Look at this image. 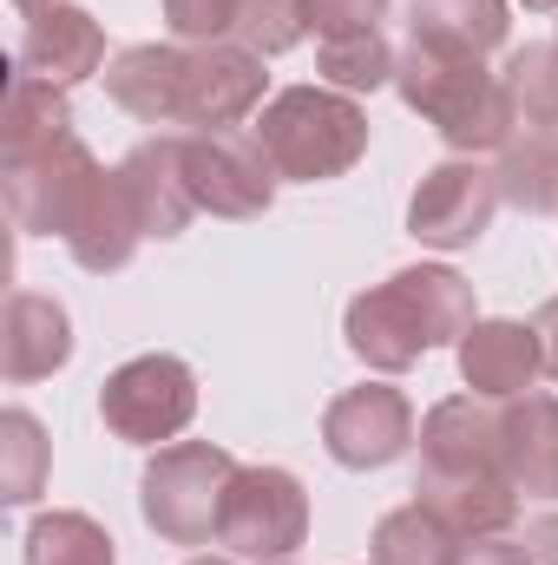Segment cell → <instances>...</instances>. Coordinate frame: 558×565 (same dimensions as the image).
Wrapping results in <instances>:
<instances>
[{"mask_svg":"<svg viewBox=\"0 0 558 565\" xmlns=\"http://www.w3.org/2000/svg\"><path fill=\"white\" fill-rule=\"evenodd\" d=\"M264 53L237 46V40H144L112 53L106 66V93L119 113H132L139 126H191V132H230L250 113H264Z\"/></svg>","mask_w":558,"mask_h":565,"instance_id":"6da1fadb","label":"cell"},{"mask_svg":"<svg viewBox=\"0 0 558 565\" xmlns=\"http://www.w3.org/2000/svg\"><path fill=\"white\" fill-rule=\"evenodd\" d=\"M473 322H480L473 316V282L460 270H447V264H415V270H395L388 282L362 289L348 302L342 335L368 369L401 375L427 349H447V342L460 349V335Z\"/></svg>","mask_w":558,"mask_h":565,"instance_id":"7a4b0ae2","label":"cell"},{"mask_svg":"<svg viewBox=\"0 0 558 565\" xmlns=\"http://www.w3.org/2000/svg\"><path fill=\"white\" fill-rule=\"evenodd\" d=\"M395 93H401L408 113H420L460 158L506 151V145H513V126H519V113H513L500 73H486L473 53L433 46V40H415V33H408V46H401Z\"/></svg>","mask_w":558,"mask_h":565,"instance_id":"3957f363","label":"cell"},{"mask_svg":"<svg viewBox=\"0 0 558 565\" xmlns=\"http://www.w3.org/2000/svg\"><path fill=\"white\" fill-rule=\"evenodd\" d=\"M250 139L264 145L277 178H289V184H329V178H342L368 151V113L348 93H335V86H289L277 99H264Z\"/></svg>","mask_w":558,"mask_h":565,"instance_id":"277c9868","label":"cell"},{"mask_svg":"<svg viewBox=\"0 0 558 565\" xmlns=\"http://www.w3.org/2000/svg\"><path fill=\"white\" fill-rule=\"evenodd\" d=\"M237 460L211 440H171L139 480V513L164 546H211L224 500H230Z\"/></svg>","mask_w":558,"mask_h":565,"instance_id":"5b68a950","label":"cell"},{"mask_svg":"<svg viewBox=\"0 0 558 565\" xmlns=\"http://www.w3.org/2000/svg\"><path fill=\"white\" fill-rule=\"evenodd\" d=\"M309 540V493L289 467H237L224 520H217V546L230 559L277 565Z\"/></svg>","mask_w":558,"mask_h":565,"instance_id":"8992f818","label":"cell"},{"mask_svg":"<svg viewBox=\"0 0 558 565\" xmlns=\"http://www.w3.org/2000/svg\"><path fill=\"white\" fill-rule=\"evenodd\" d=\"M99 415H106V427L119 440H132V447L178 440L191 427V415H197V375L178 355H139V362H126V369L106 375Z\"/></svg>","mask_w":558,"mask_h":565,"instance_id":"52a82bcc","label":"cell"},{"mask_svg":"<svg viewBox=\"0 0 558 565\" xmlns=\"http://www.w3.org/2000/svg\"><path fill=\"white\" fill-rule=\"evenodd\" d=\"M184 171H191L197 211L230 217V224L264 217L277 198V164L250 132H184Z\"/></svg>","mask_w":558,"mask_h":565,"instance_id":"ba28073f","label":"cell"},{"mask_svg":"<svg viewBox=\"0 0 558 565\" xmlns=\"http://www.w3.org/2000/svg\"><path fill=\"white\" fill-rule=\"evenodd\" d=\"M93 184H99V158L79 145V132L33 158H7V211L26 237H66Z\"/></svg>","mask_w":558,"mask_h":565,"instance_id":"9c48e42d","label":"cell"},{"mask_svg":"<svg viewBox=\"0 0 558 565\" xmlns=\"http://www.w3.org/2000/svg\"><path fill=\"white\" fill-rule=\"evenodd\" d=\"M500 204H506L500 171H486L473 158H447V164H433L420 178L415 204H408V231L433 250H466V244H480L493 231Z\"/></svg>","mask_w":558,"mask_h":565,"instance_id":"30bf717a","label":"cell"},{"mask_svg":"<svg viewBox=\"0 0 558 565\" xmlns=\"http://www.w3.org/2000/svg\"><path fill=\"white\" fill-rule=\"evenodd\" d=\"M408 440H415V408H408V395L388 388V382H362V388L335 395L329 415H322V447H329L342 467H355V473L401 460Z\"/></svg>","mask_w":558,"mask_h":565,"instance_id":"8fae6325","label":"cell"},{"mask_svg":"<svg viewBox=\"0 0 558 565\" xmlns=\"http://www.w3.org/2000/svg\"><path fill=\"white\" fill-rule=\"evenodd\" d=\"M415 500L440 526H453L460 540H486V533H506L519 520V487L500 467H433V460H420Z\"/></svg>","mask_w":558,"mask_h":565,"instance_id":"7c38bea8","label":"cell"},{"mask_svg":"<svg viewBox=\"0 0 558 565\" xmlns=\"http://www.w3.org/2000/svg\"><path fill=\"white\" fill-rule=\"evenodd\" d=\"M20 73L26 79H46V86H79V79H93V73H106L112 60H106V26L86 13V7H40V13H26V26H20Z\"/></svg>","mask_w":558,"mask_h":565,"instance_id":"4fadbf2b","label":"cell"},{"mask_svg":"<svg viewBox=\"0 0 558 565\" xmlns=\"http://www.w3.org/2000/svg\"><path fill=\"white\" fill-rule=\"evenodd\" d=\"M539 375H546V349H539V329L533 322L493 316V322H473L460 335V382L473 395L513 402V395H533Z\"/></svg>","mask_w":558,"mask_h":565,"instance_id":"5bb4252c","label":"cell"},{"mask_svg":"<svg viewBox=\"0 0 558 565\" xmlns=\"http://www.w3.org/2000/svg\"><path fill=\"white\" fill-rule=\"evenodd\" d=\"M139 244H144V224H139L132 191L119 184V171H99V184L86 191V204H79L73 224H66L73 264L93 270V277H112V270H126V264L139 257Z\"/></svg>","mask_w":558,"mask_h":565,"instance_id":"9a60e30c","label":"cell"},{"mask_svg":"<svg viewBox=\"0 0 558 565\" xmlns=\"http://www.w3.org/2000/svg\"><path fill=\"white\" fill-rule=\"evenodd\" d=\"M73 355V322L53 296H33V289H13L7 309H0V369L7 382H40L53 369H66Z\"/></svg>","mask_w":558,"mask_h":565,"instance_id":"2e32d148","label":"cell"},{"mask_svg":"<svg viewBox=\"0 0 558 565\" xmlns=\"http://www.w3.org/2000/svg\"><path fill=\"white\" fill-rule=\"evenodd\" d=\"M119 184H126V191H132V204H139L144 237H178V231L197 217L191 171H184V139L139 145V151L119 164Z\"/></svg>","mask_w":558,"mask_h":565,"instance_id":"e0dca14e","label":"cell"},{"mask_svg":"<svg viewBox=\"0 0 558 565\" xmlns=\"http://www.w3.org/2000/svg\"><path fill=\"white\" fill-rule=\"evenodd\" d=\"M500 467L519 493H552L558 473V395H513L500 402Z\"/></svg>","mask_w":558,"mask_h":565,"instance_id":"ac0fdd59","label":"cell"},{"mask_svg":"<svg viewBox=\"0 0 558 565\" xmlns=\"http://www.w3.org/2000/svg\"><path fill=\"white\" fill-rule=\"evenodd\" d=\"M420 460H433V467H500V402L447 395L420 422Z\"/></svg>","mask_w":558,"mask_h":565,"instance_id":"d6986e66","label":"cell"},{"mask_svg":"<svg viewBox=\"0 0 558 565\" xmlns=\"http://www.w3.org/2000/svg\"><path fill=\"white\" fill-rule=\"evenodd\" d=\"M506 0H415L408 7V33L433 40V46H453V53H500L506 46Z\"/></svg>","mask_w":558,"mask_h":565,"instance_id":"ffe728a7","label":"cell"},{"mask_svg":"<svg viewBox=\"0 0 558 565\" xmlns=\"http://www.w3.org/2000/svg\"><path fill=\"white\" fill-rule=\"evenodd\" d=\"M0 139H7V158H33V151H46V145L73 139V106H66V93L46 86V79H26V73H20V79L7 86Z\"/></svg>","mask_w":558,"mask_h":565,"instance_id":"44dd1931","label":"cell"},{"mask_svg":"<svg viewBox=\"0 0 558 565\" xmlns=\"http://www.w3.org/2000/svg\"><path fill=\"white\" fill-rule=\"evenodd\" d=\"M500 198L506 204H519V211H533V217H546L558 211V132H526V139H513L500 151Z\"/></svg>","mask_w":558,"mask_h":565,"instance_id":"7402d4cb","label":"cell"},{"mask_svg":"<svg viewBox=\"0 0 558 565\" xmlns=\"http://www.w3.org/2000/svg\"><path fill=\"white\" fill-rule=\"evenodd\" d=\"M375 565H460V533L440 526L427 507H395L375 526Z\"/></svg>","mask_w":558,"mask_h":565,"instance_id":"603a6c76","label":"cell"},{"mask_svg":"<svg viewBox=\"0 0 558 565\" xmlns=\"http://www.w3.org/2000/svg\"><path fill=\"white\" fill-rule=\"evenodd\" d=\"M26 565H119V553L93 513H40L26 526Z\"/></svg>","mask_w":558,"mask_h":565,"instance_id":"cb8c5ba5","label":"cell"},{"mask_svg":"<svg viewBox=\"0 0 558 565\" xmlns=\"http://www.w3.org/2000/svg\"><path fill=\"white\" fill-rule=\"evenodd\" d=\"M395 66H401V53L382 40V26L375 33H348V40H322V53H315V73L335 86V93H375V86H395Z\"/></svg>","mask_w":558,"mask_h":565,"instance_id":"d4e9b609","label":"cell"},{"mask_svg":"<svg viewBox=\"0 0 558 565\" xmlns=\"http://www.w3.org/2000/svg\"><path fill=\"white\" fill-rule=\"evenodd\" d=\"M519 126H539V132H558V40L546 46H519L500 73Z\"/></svg>","mask_w":558,"mask_h":565,"instance_id":"484cf974","label":"cell"},{"mask_svg":"<svg viewBox=\"0 0 558 565\" xmlns=\"http://www.w3.org/2000/svg\"><path fill=\"white\" fill-rule=\"evenodd\" d=\"M40 487H46V427L26 408H7L0 415V500L26 507L40 500Z\"/></svg>","mask_w":558,"mask_h":565,"instance_id":"4316f807","label":"cell"},{"mask_svg":"<svg viewBox=\"0 0 558 565\" xmlns=\"http://www.w3.org/2000/svg\"><path fill=\"white\" fill-rule=\"evenodd\" d=\"M302 33H309V0H237V33H230L237 46L277 60Z\"/></svg>","mask_w":558,"mask_h":565,"instance_id":"83f0119b","label":"cell"},{"mask_svg":"<svg viewBox=\"0 0 558 565\" xmlns=\"http://www.w3.org/2000/svg\"><path fill=\"white\" fill-rule=\"evenodd\" d=\"M164 20H171L178 40L211 46V40L237 33V0H164Z\"/></svg>","mask_w":558,"mask_h":565,"instance_id":"f1b7e54d","label":"cell"},{"mask_svg":"<svg viewBox=\"0 0 558 565\" xmlns=\"http://www.w3.org/2000/svg\"><path fill=\"white\" fill-rule=\"evenodd\" d=\"M388 13V0H309V26L322 40H348V33H375Z\"/></svg>","mask_w":558,"mask_h":565,"instance_id":"f546056e","label":"cell"},{"mask_svg":"<svg viewBox=\"0 0 558 565\" xmlns=\"http://www.w3.org/2000/svg\"><path fill=\"white\" fill-rule=\"evenodd\" d=\"M460 565H533V553H526V540L486 533V540H460Z\"/></svg>","mask_w":558,"mask_h":565,"instance_id":"4dcf8cb0","label":"cell"},{"mask_svg":"<svg viewBox=\"0 0 558 565\" xmlns=\"http://www.w3.org/2000/svg\"><path fill=\"white\" fill-rule=\"evenodd\" d=\"M526 553H533V565H558V513H539L526 526Z\"/></svg>","mask_w":558,"mask_h":565,"instance_id":"1f68e13d","label":"cell"},{"mask_svg":"<svg viewBox=\"0 0 558 565\" xmlns=\"http://www.w3.org/2000/svg\"><path fill=\"white\" fill-rule=\"evenodd\" d=\"M533 329H539V349H546V375L558 382V296H546V302H539Z\"/></svg>","mask_w":558,"mask_h":565,"instance_id":"d6a6232c","label":"cell"},{"mask_svg":"<svg viewBox=\"0 0 558 565\" xmlns=\"http://www.w3.org/2000/svg\"><path fill=\"white\" fill-rule=\"evenodd\" d=\"M20 13H40V7H60V0H13Z\"/></svg>","mask_w":558,"mask_h":565,"instance_id":"836d02e7","label":"cell"},{"mask_svg":"<svg viewBox=\"0 0 558 565\" xmlns=\"http://www.w3.org/2000/svg\"><path fill=\"white\" fill-rule=\"evenodd\" d=\"M526 7H533V13H552L558 0H526Z\"/></svg>","mask_w":558,"mask_h":565,"instance_id":"e575fe53","label":"cell"},{"mask_svg":"<svg viewBox=\"0 0 558 565\" xmlns=\"http://www.w3.org/2000/svg\"><path fill=\"white\" fill-rule=\"evenodd\" d=\"M191 565H244V559H230V553H224V559H191Z\"/></svg>","mask_w":558,"mask_h":565,"instance_id":"d590c367","label":"cell"},{"mask_svg":"<svg viewBox=\"0 0 558 565\" xmlns=\"http://www.w3.org/2000/svg\"><path fill=\"white\" fill-rule=\"evenodd\" d=\"M552 500H558V473H552Z\"/></svg>","mask_w":558,"mask_h":565,"instance_id":"8d00e7d4","label":"cell"},{"mask_svg":"<svg viewBox=\"0 0 558 565\" xmlns=\"http://www.w3.org/2000/svg\"><path fill=\"white\" fill-rule=\"evenodd\" d=\"M277 565H289V559H277Z\"/></svg>","mask_w":558,"mask_h":565,"instance_id":"74e56055","label":"cell"}]
</instances>
